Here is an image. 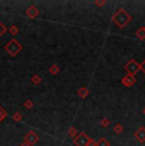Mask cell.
<instances>
[{
    "instance_id": "6da1fadb",
    "label": "cell",
    "mask_w": 145,
    "mask_h": 146,
    "mask_svg": "<svg viewBox=\"0 0 145 146\" xmlns=\"http://www.w3.org/2000/svg\"><path fill=\"white\" fill-rule=\"evenodd\" d=\"M112 21H113V23H115L118 28L124 29V28L126 27L127 24H129L130 22H131V15L126 12V10H124V9H118L115 14H113Z\"/></svg>"
},
{
    "instance_id": "7a4b0ae2",
    "label": "cell",
    "mask_w": 145,
    "mask_h": 146,
    "mask_svg": "<svg viewBox=\"0 0 145 146\" xmlns=\"http://www.w3.org/2000/svg\"><path fill=\"white\" fill-rule=\"evenodd\" d=\"M4 50L9 53L12 57H15V56L18 55L22 50H23V46H22V44L19 43L17 40H12V41H9L7 44H5Z\"/></svg>"
},
{
    "instance_id": "3957f363",
    "label": "cell",
    "mask_w": 145,
    "mask_h": 146,
    "mask_svg": "<svg viewBox=\"0 0 145 146\" xmlns=\"http://www.w3.org/2000/svg\"><path fill=\"white\" fill-rule=\"evenodd\" d=\"M125 71L127 72V75L135 76L136 72L140 71V64H138V61H135V60H130L129 62L125 65Z\"/></svg>"
},
{
    "instance_id": "277c9868",
    "label": "cell",
    "mask_w": 145,
    "mask_h": 146,
    "mask_svg": "<svg viewBox=\"0 0 145 146\" xmlns=\"http://www.w3.org/2000/svg\"><path fill=\"white\" fill-rule=\"evenodd\" d=\"M89 140L90 139H89L88 135L85 132H79L78 133V136L72 140V142H74L75 146H88Z\"/></svg>"
},
{
    "instance_id": "5b68a950",
    "label": "cell",
    "mask_w": 145,
    "mask_h": 146,
    "mask_svg": "<svg viewBox=\"0 0 145 146\" xmlns=\"http://www.w3.org/2000/svg\"><path fill=\"white\" fill-rule=\"evenodd\" d=\"M38 140H40V137H38V135L36 133L35 131H29V132H27L26 136H24V142L29 144L31 146H33L35 144H37Z\"/></svg>"
},
{
    "instance_id": "8992f818",
    "label": "cell",
    "mask_w": 145,
    "mask_h": 146,
    "mask_svg": "<svg viewBox=\"0 0 145 146\" xmlns=\"http://www.w3.org/2000/svg\"><path fill=\"white\" fill-rule=\"evenodd\" d=\"M121 83H122V85H124V86H126V88H130V86H132L134 84L136 83V78L126 74V75H125V76L121 79Z\"/></svg>"
},
{
    "instance_id": "52a82bcc",
    "label": "cell",
    "mask_w": 145,
    "mask_h": 146,
    "mask_svg": "<svg viewBox=\"0 0 145 146\" xmlns=\"http://www.w3.org/2000/svg\"><path fill=\"white\" fill-rule=\"evenodd\" d=\"M38 14H40V10H38L37 8L35 7V5H31V7L28 8V9L26 10V15L28 17V18H32V19L37 18V17H38Z\"/></svg>"
},
{
    "instance_id": "ba28073f",
    "label": "cell",
    "mask_w": 145,
    "mask_h": 146,
    "mask_svg": "<svg viewBox=\"0 0 145 146\" xmlns=\"http://www.w3.org/2000/svg\"><path fill=\"white\" fill-rule=\"evenodd\" d=\"M135 139L138 140L139 142H141V144L145 142V128L144 127L138 128V131L135 132Z\"/></svg>"
},
{
    "instance_id": "9c48e42d",
    "label": "cell",
    "mask_w": 145,
    "mask_h": 146,
    "mask_svg": "<svg viewBox=\"0 0 145 146\" xmlns=\"http://www.w3.org/2000/svg\"><path fill=\"white\" fill-rule=\"evenodd\" d=\"M88 94H89V92H88V89L85 88V86H82V88L78 89V95H79V97L82 98V99L87 98V97H88Z\"/></svg>"
},
{
    "instance_id": "30bf717a",
    "label": "cell",
    "mask_w": 145,
    "mask_h": 146,
    "mask_svg": "<svg viewBox=\"0 0 145 146\" xmlns=\"http://www.w3.org/2000/svg\"><path fill=\"white\" fill-rule=\"evenodd\" d=\"M135 36H136V37H138L140 41H144V40H145V29H144V27L139 28V29L135 32Z\"/></svg>"
},
{
    "instance_id": "8fae6325",
    "label": "cell",
    "mask_w": 145,
    "mask_h": 146,
    "mask_svg": "<svg viewBox=\"0 0 145 146\" xmlns=\"http://www.w3.org/2000/svg\"><path fill=\"white\" fill-rule=\"evenodd\" d=\"M68 135L71 137L72 140H74L75 137L78 136V135H76V128H75L74 126H70V127H69V130H68Z\"/></svg>"
},
{
    "instance_id": "7c38bea8",
    "label": "cell",
    "mask_w": 145,
    "mask_h": 146,
    "mask_svg": "<svg viewBox=\"0 0 145 146\" xmlns=\"http://www.w3.org/2000/svg\"><path fill=\"white\" fill-rule=\"evenodd\" d=\"M113 132L117 133V135L122 133V132H124V126H122L121 123H117V125H115V127H113Z\"/></svg>"
},
{
    "instance_id": "4fadbf2b",
    "label": "cell",
    "mask_w": 145,
    "mask_h": 146,
    "mask_svg": "<svg viewBox=\"0 0 145 146\" xmlns=\"http://www.w3.org/2000/svg\"><path fill=\"white\" fill-rule=\"evenodd\" d=\"M49 71H50V74L51 75H57L59 71H60V67H59L57 65H52V66H50Z\"/></svg>"
},
{
    "instance_id": "5bb4252c",
    "label": "cell",
    "mask_w": 145,
    "mask_h": 146,
    "mask_svg": "<svg viewBox=\"0 0 145 146\" xmlns=\"http://www.w3.org/2000/svg\"><path fill=\"white\" fill-rule=\"evenodd\" d=\"M8 32H9L12 36H17V35L19 33V28L17 27V26H14V24H13V26H10V28L8 29Z\"/></svg>"
},
{
    "instance_id": "9a60e30c",
    "label": "cell",
    "mask_w": 145,
    "mask_h": 146,
    "mask_svg": "<svg viewBox=\"0 0 145 146\" xmlns=\"http://www.w3.org/2000/svg\"><path fill=\"white\" fill-rule=\"evenodd\" d=\"M97 146H110V142H108L107 139H104V137H101V139L97 141Z\"/></svg>"
},
{
    "instance_id": "2e32d148",
    "label": "cell",
    "mask_w": 145,
    "mask_h": 146,
    "mask_svg": "<svg viewBox=\"0 0 145 146\" xmlns=\"http://www.w3.org/2000/svg\"><path fill=\"white\" fill-rule=\"evenodd\" d=\"M12 118H13V121H15V122H21V121L23 119V114H22L21 112H15L12 116Z\"/></svg>"
},
{
    "instance_id": "e0dca14e",
    "label": "cell",
    "mask_w": 145,
    "mask_h": 146,
    "mask_svg": "<svg viewBox=\"0 0 145 146\" xmlns=\"http://www.w3.org/2000/svg\"><path fill=\"white\" fill-rule=\"evenodd\" d=\"M31 81H32V84H35V85H38V84L42 81V79H41L40 75H33V76L31 78Z\"/></svg>"
},
{
    "instance_id": "ac0fdd59",
    "label": "cell",
    "mask_w": 145,
    "mask_h": 146,
    "mask_svg": "<svg viewBox=\"0 0 145 146\" xmlns=\"http://www.w3.org/2000/svg\"><path fill=\"white\" fill-rule=\"evenodd\" d=\"M8 117V112L5 111L4 108H3L1 106H0V122H1L3 119H5Z\"/></svg>"
},
{
    "instance_id": "d6986e66",
    "label": "cell",
    "mask_w": 145,
    "mask_h": 146,
    "mask_svg": "<svg viewBox=\"0 0 145 146\" xmlns=\"http://www.w3.org/2000/svg\"><path fill=\"white\" fill-rule=\"evenodd\" d=\"M23 106H24V108H26V109H32L33 108V102L31 99H27L26 102H24Z\"/></svg>"
},
{
    "instance_id": "ffe728a7",
    "label": "cell",
    "mask_w": 145,
    "mask_h": 146,
    "mask_svg": "<svg viewBox=\"0 0 145 146\" xmlns=\"http://www.w3.org/2000/svg\"><path fill=\"white\" fill-rule=\"evenodd\" d=\"M110 123H111V121L108 119V118H102V121H101V126L102 127H108L110 126Z\"/></svg>"
},
{
    "instance_id": "44dd1931",
    "label": "cell",
    "mask_w": 145,
    "mask_h": 146,
    "mask_svg": "<svg viewBox=\"0 0 145 146\" xmlns=\"http://www.w3.org/2000/svg\"><path fill=\"white\" fill-rule=\"evenodd\" d=\"M7 31H8V29H7V27H5L4 24H3L1 22H0V37H1V36L4 35V33L7 32Z\"/></svg>"
},
{
    "instance_id": "7402d4cb",
    "label": "cell",
    "mask_w": 145,
    "mask_h": 146,
    "mask_svg": "<svg viewBox=\"0 0 145 146\" xmlns=\"http://www.w3.org/2000/svg\"><path fill=\"white\" fill-rule=\"evenodd\" d=\"M106 4V0H94V5L97 7H103Z\"/></svg>"
},
{
    "instance_id": "603a6c76",
    "label": "cell",
    "mask_w": 145,
    "mask_h": 146,
    "mask_svg": "<svg viewBox=\"0 0 145 146\" xmlns=\"http://www.w3.org/2000/svg\"><path fill=\"white\" fill-rule=\"evenodd\" d=\"M140 71H143L144 74H145V58H144V61L140 64Z\"/></svg>"
},
{
    "instance_id": "cb8c5ba5",
    "label": "cell",
    "mask_w": 145,
    "mask_h": 146,
    "mask_svg": "<svg viewBox=\"0 0 145 146\" xmlns=\"http://www.w3.org/2000/svg\"><path fill=\"white\" fill-rule=\"evenodd\" d=\"M88 146H97V142L94 141L93 139H90L89 140V142H88Z\"/></svg>"
},
{
    "instance_id": "d4e9b609",
    "label": "cell",
    "mask_w": 145,
    "mask_h": 146,
    "mask_svg": "<svg viewBox=\"0 0 145 146\" xmlns=\"http://www.w3.org/2000/svg\"><path fill=\"white\" fill-rule=\"evenodd\" d=\"M19 146H31V145H29V144H27V142H22V144L19 145Z\"/></svg>"
},
{
    "instance_id": "484cf974",
    "label": "cell",
    "mask_w": 145,
    "mask_h": 146,
    "mask_svg": "<svg viewBox=\"0 0 145 146\" xmlns=\"http://www.w3.org/2000/svg\"><path fill=\"white\" fill-rule=\"evenodd\" d=\"M143 113H144V116H145V107L143 108Z\"/></svg>"
},
{
    "instance_id": "4316f807",
    "label": "cell",
    "mask_w": 145,
    "mask_h": 146,
    "mask_svg": "<svg viewBox=\"0 0 145 146\" xmlns=\"http://www.w3.org/2000/svg\"><path fill=\"white\" fill-rule=\"evenodd\" d=\"M144 29H145V26H144Z\"/></svg>"
}]
</instances>
